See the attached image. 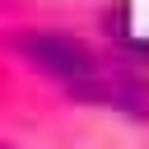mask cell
Instances as JSON below:
<instances>
[{
  "label": "cell",
  "mask_w": 149,
  "mask_h": 149,
  "mask_svg": "<svg viewBox=\"0 0 149 149\" xmlns=\"http://www.w3.org/2000/svg\"><path fill=\"white\" fill-rule=\"evenodd\" d=\"M0 149H9V144H0Z\"/></svg>",
  "instance_id": "1"
}]
</instances>
